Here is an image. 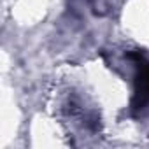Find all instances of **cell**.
I'll return each mask as SVG.
<instances>
[{
    "label": "cell",
    "instance_id": "1",
    "mask_svg": "<svg viewBox=\"0 0 149 149\" xmlns=\"http://www.w3.org/2000/svg\"><path fill=\"white\" fill-rule=\"evenodd\" d=\"M128 58L137 63L135 95H133L132 107L133 111H140L149 104V61L140 53H128Z\"/></svg>",
    "mask_w": 149,
    "mask_h": 149
}]
</instances>
